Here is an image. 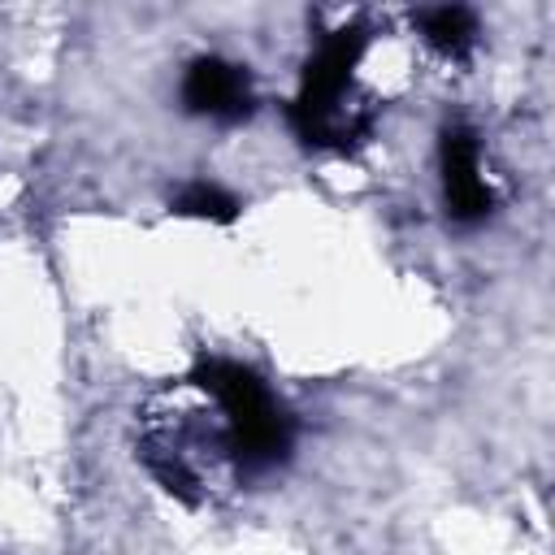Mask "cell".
<instances>
[{"label":"cell","mask_w":555,"mask_h":555,"mask_svg":"<svg viewBox=\"0 0 555 555\" xmlns=\"http://www.w3.org/2000/svg\"><path fill=\"white\" fill-rule=\"evenodd\" d=\"M360 30H330L304 65L299 91L291 100V126L312 147H351L373 126V104L356 87Z\"/></svg>","instance_id":"cell-1"},{"label":"cell","mask_w":555,"mask_h":555,"mask_svg":"<svg viewBox=\"0 0 555 555\" xmlns=\"http://www.w3.org/2000/svg\"><path fill=\"white\" fill-rule=\"evenodd\" d=\"M182 104H186V113L208 117V121H243L256 108L251 74L225 56H199L186 65Z\"/></svg>","instance_id":"cell-4"},{"label":"cell","mask_w":555,"mask_h":555,"mask_svg":"<svg viewBox=\"0 0 555 555\" xmlns=\"http://www.w3.org/2000/svg\"><path fill=\"white\" fill-rule=\"evenodd\" d=\"M195 382L204 395H212L225 451L243 473H264L286 460L291 416L282 412V403L269 395V386L251 369L234 360H204Z\"/></svg>","instance_id":"cell-2"},{"label":"cell","mask_w":555,"mask_h":555,"mask_svg":"<svg viewBox=\"0 0 555 555\" xmlns=\"http://www.w3.org/2000/svg\"><path fill=\"white\" fill-rule=\"evenodd\" d=\"M438 169H442V199L447 217L460 225H477L494 212V186L481 165V139L468 126H447L438 143Z\"/></svg>","instance_id":"cell-3"},{"label":"cell","mask_w":555,"mask_h":555,"mask_svg":"<svg viewBox=\"0 0 555 555\" xmlns=\"http://www.w3.org/2000/svg\"><path fill=\"white\" fill-rule=\"evenodd\" d=\"M173 212L199 217V221H234L238 217V199L230 191H221L217 182H186L173 195Z\"/></svg>","instance_id":"cell-6"},{"label":"cell","mask_w":555,"mask_h":555,"mask_svg":"<svg viewBox=\"0 0 555 555\" xmlns=\"http://www.w3.org/2000/svg\"><path fill=\"white\" fill-rule=\"evenodd\" d=\"M421 39L442 56H464L477 43V13L464 4H434L416 13Z\"/></svg>","instance_id":"cell-5"}]
</instances>
